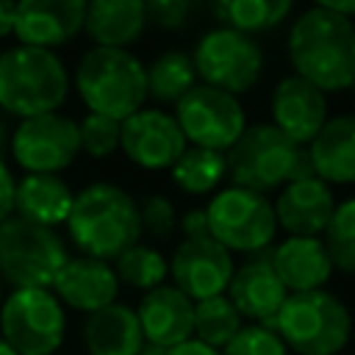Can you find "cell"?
<instances>
[{"instance_id":"83f0119b","label":"cell","mask_w":355,"mask_h":355,"mask_svg":"<svg viewBox=\"0 0 355 355\" xmlns=\"http://www.w3.org/2000/svg\"><path fill=\"white\" fill-rule=\"evenodd\" d=\"M227 175V161L222 153L189 147L172 166V180L186 194H208Z\"/></svg>"},{"instance_id":"d6a6232c","label":"cell","mask_w":355,"mask_h":355,"mask_svg":"<svg viewBox=\"0 0 355 355\" xmlns=\"http://www.w3.org/2000/svg\"><path fill=\"white\" fill-rule=\"evenodd\" d=\"M222 355H288V347L280 341V336L272 327L250 324L233 336V341L222 349Z\"/></svg>"},{"instance_id":"cb8c5ba5","label":"cell","mask_w":355,"mask_h":355,"mask_svg":"<svg viewBox=\"0 0 355 355\" xmlns=\"http://www.w3.org/2000/svg\"><path fill=\"white\" fill-rule=\"evenodd\" d=\"M75 194L55 175H25L14 183V216L39 227H55L67 222Z\"/></svg>"},{"instance_id":"5bb4252c","label":"cell","mask_w":355,"mask_h":355,"mask_svg":"<svg viewBox=\"0 0 355 355\" xmlns=\"http://www.w3.org/2000/svg\"><path fill=\"white\" fill-rule=\"evenodd\" d=\"M119 147L141 169H172L186 153V136L166 111L141 108L122 122Z\"/></svg>"},{"instance_id":"30bf717a","label":"cell","mask_w":355,"mask_h":355,"mask_svg":"<svg viewBox=\"0 0 355 355\" xmlns=\"http://www.w3.org/2000/svg\"><path fill=\"white\" fill-rule=\"evenodd\" d=\"M191 64L205 86L236 97L258 83L263 69V50L233 28H214L197 42Z\"/></svg>"},{"instance_id":"e0dca14e","label":"cell","mask_w":355,"mask_h":355,"mask_svg":"<svg viewBox=\"0 0 355 355\" xmlns=\"http://www.w3.org/2000/svg\"><path fill=\"white\" fill-rule=\"evenodd\" d=\"M272 125L294 144L313 141L327 122V100L313 83L300 75L283 78L272 92Z\"/></svg>"},{"instance_id":"d4e9b609","label":"cell","mask_w":355,"mask_h":355,"mask_svg":"<svg viewBox=\"0 0 355 355\" xmlns=\"http://www.w3.org/2000/svg\"><path fill=\"white\" fill-rule=\"evenodd\" d=\"M147 25V11L141 0H92L86 3L83 31L97 47H116L136 42Z\"/></svg>"},{"instance_id":"4dcf8cb0","label":"cell","mask_w":355,"mask_h":355,"mask_svg":"<svg viewBox=\"0 0 355 355\" xmlns=\"http://www.w3.org/2000/svg\"><path fill=\"white\" fill-rule=\"evenodd\" d=\"M322 244H324L333 266H338L347 275H355V197L336 205V211L324 227Z\"/></svg>"},{"instance_id":"d6986e66","label":"cell","mask_w":355,"mask_h":355,"mask_svg":"<svg viewBox=\"0 0 355 355\" xmlns=\"http://www.w3.org/2000/svg\"><path fill=\"white\" fill-rule=\"evenodd\" d=\"M333 211H336L333 191L319 178L286 183L275 205L277 225L291 236H305V239H316V233L327 227Z\"/></svg>"},{"instance_id":"8992f818","label":"cell","mask_w":355,"mask_h":355,"mask_svg":"<svg viewBox=\"0 0 355 355\" xmlns=\"http://www.w3.org/2000/svg\"><path fill=\"white\" fill-rule=\"evenodd\" d=\"M272 330L300 355H336L349 341L352 319L336 294L316 288L288 294L272 322Z\"/></svg>"},{"instance_id":"4316f807","label":"cell","mask_w":355,"mask_h":355,"mask_svg":"<svg viewBox=\"0 0 355 355\" xmlns=\"http://www.w3.org/2000/svg\"><path fill=\"white\" fill-rule=\"evenodd\" d=\"M147 72V97L158 103H178L189 89H194V64L180 50H166L150 61Z\"/></svg>"},{"instance_id":"ba28073f","label":"cell","mask_w":355,"mask_h":355,"mask_svg":"<svg viewBox=\"0 0 355 355\" xmlns=\"http://www.w3.org/2000/svg\"><path fill=\"white\" fill-rule=\"evenodd\" d=\"M64 308L47 288L14 291L0 305V333L17 355H53L64 341Z\"/></svg>"},{"instance_id":"f1b7e54d","label":"cell","mask_w":355,"mask_h":355,"mask_svg":"<svg viewBox=\"0 0 355 355\" xmlns=\"http://www.w3.org/2000/svg\"><path fill=\"white\" fill-rule=\"evenodd\" d=\"M239 330H241V316L225 294L194 305V333L197 341H202L205 347L225 349Z\"/></svg>"},{"instance_id":"7c38bea8","label":"cell","mask_w":355,"mask_h":355,"mask_svg":"<svg viewBox=\"0 0 355 355\" xmlns=\"http://www.w3.org/2000/svg\"><path fill=\"white\" fill-rule=\"evenodd\" d=\"M78 122L64 114L22 119L11 139L14 161L28 175H55L78 158Z\"/></svg>"},{"instance_id":"9a60e30c","label":"cell","mask_w":355,"mask_h":355,"mask_svg":"<svg viewBox=\"0 0 355 355\" xmlns=\"http://www.w3.org/2000/svg\"><path fill=\"white\" fill-rule=\"evenodd\" d=\"M83 0H22L17 3L14 33L22 47L55 50L83 31Z\"/></svg>"},{"instance_id":"4fadbf2b","label":"cell","mask_w":355,"mask_h":355,"mask_svg":"<svg viewBox=\"0 0 355 355\" xmlns=\"http://www.w3.org/2000/svg\"><path fill=\"white\" fill-rule=\"evenodd\" d=\"M169 272L175 277V288H180L191 302H202L227 291L233 277V258L211 236L183 239L169 261Z\"/></svg>"},{"instance_id":"484cf974","label":"cell","mask_w":355,"mask_h":355,"mask_svg":"<svg viewBox=\"0 0 355 355\" xmlns=\"http://www.w3.org/2000/svg\"><path fill=\"white\" fill-rule=\"evenodd\" d=\"M211 17L222 22V28H233L244 36L269 31L280 25L291 14L288 0H222L208 6Z\"/></svg>"},{"instance_id":"f546056e","label":"cell","mask_w":355,"mask_h":355,"mask_svg":"<svg viewBox=\"0 0 355 355\" xmlns=\"http://www.w3.org/2000/svg\"><path fill=\"white\" fill-rule=\"evenodd\" d=\"M114 272H116V280H122L130 288H141L147 294V291L164 286L169 263L155 247L136 244V247H130L128 252H122L116 258V269Z\"/></svg>"},{"instance_id":"44dd1931","label":"cell","mask_w":355,"mask_h":355,"mask_svg":"<svg viewBox=\"0 0 355 355\" xmlns=\"http://www.w3.org/2000/svg\"><path fill=\"white\" fill-rule=\"evenodd\" d=\"M272 266L291 294L300 291H316L322 288L333 275V261L319 239L305 236H288L283 244L272 250Z\"/></svg>"},{"instance_id":"52a82bcc","label":"cell","mask_w":355,"mask_h":355,"mask_svg":"<svg viewBox=\"0 0 355 355\" xmlns=\"http://www.w3.org/2000/svg\"><path fill=\"white\" fill-rule=\"evenodd\" d=\"M67 261V247L55 230L14 214L0 225V283H8L14 291L53 286Z\"/></svg>"},{"instance_id":"74e56055","label":"cell","mask_w":355,"mask_h":355,"mask_svg":"<svg viewBox=\"0 0 355 355\" xmlns=\"http://www.w3.org/2000/svg\"><path fill=\"white\" fill-rule=\"evenodd\" d=\"M166 355H222V352L214 349V347H205V344L197 341V338H191V341H186V344H178V347L166 349Z\"/></svg>"},{"instance_id":"f35d334b","label":"cell","mask_w":355,"mask_h":355,"mask_svg":"<svg viewBox=\"0 0 355 355\" xmlns=\"http://www.w3.org/2000/svg\"><path fill=\"white\" fill-rule=\"evenodd\" d=\"M14 19H17V3L0 0V39L14 33Z\"/></svg>"},{"instance_id":"ac0fdd59","label":"cell","mask_w":355,"mask_h":355,"mask_svg":"<svg viewBox=\"0 0 355 355\" xmlns=\"http://www.w3.org/2000/svg\"><path fill=\"white\" fill-rule=\"evenodd\" d=\"M141 336L150 344L172 349L194 336V302L175 286H158L147 291L136 308Z\"/></svg>"},{"instance_id":"d590c367","label":"cell","mask_w":355,"mask_h":355,"mask_svg":"<svg viewBox=\"0 0 355 355\" xmlns=\"http://www.w3.org/2000/svg\"><path fill=\"white\" fill-rule=\"evenodd\" d=\"M11 211H14V178L8 164L0 155V225L11 216Z\"/></svg>"},{"instance_id":"7a4b0ae2","label":"cell","mask_w":355,"mask_h":355,"mask_svg":"<svg viewBox=\"0 0 355 355\" xmlns=\"http://www.w3.org/2000/svg\"><path fill=\"white\" fill-rule=\"evenodd\" d=\"M64 225L86 258L105 263L136 247L141 236L136 200L114 183H92L78 191Z\"/></svg>"},{"instance_id":"7402d4cb","label":"cell","mask_w":355,"mask_h":355,"mask_svg":"<svg viewBox=\"0 0 355 355\" xmlns=\"http://www.w3.org/2000/svg\"><path fill=\"white\" fill-rule=\"evenodd\" d=\"M319 180L355 183V114H341L324 122L308 147Z\"/></svg>"},{"instance_id":"603a6c76","label":"cell","mask_w":355,"mask_h":355,"mask_svg":"<svg viewBox=\"0 0 355 355\" xmlns=\"http://www.w3.org/2000/svg\"><path fill=\"white\" fill-rule=\"evenodd\" d=\"M83 341L89 355H139L144 347L139 316L125 302H111L89 313Z\"/></svg>"},{"instance_id":"277c9868","label":"cell","mask_w":355,"mask_h":355,"mask_svg":"<svg viewBox=\"0 0 355 355\" xmlns=\"http://www.w3.org/2000/svg\"><path fill=\"white\" fill-rule=\"evenodd\" d=\"M75 86L92 114L125 122L144 105L147 72L144 64L128 50L92 47L78 61Z\"/></svg>"},{"instance_id":"f6af8a7d","label":"cell","mask_w":355,"mask_h":355,"mask_svg":"<svg viewBox=\"0 0 355 355\" xmlns=\"http://www.w3.org/2000/svg\"><path fill=\"white\" fill-rule=\"evenodd\" d=\"M352 92H355V83H352Z\"/></svg>"},{"instance_id":"1f68e13d","label":"cell","mask_w":355,"mask_h":355,"mask_svg":"<svg viewBox=\"0 0 355 355\" xmlns=\"http://www.w3.org/2000/svg\"><path fill=\"white\" fill-rule=\"evenodd\" d=\"M119 128L122 122L100 116V114H86L78 125V139L80 150L89 153L92 158H108L119 147Z\"/></svg>"},{"instance_id":"bcb514c9","label":"cell","mask_w":355,"mask_h":355,"mask_svg":"<svg viewBox=\"0 0 355 355\" xmlns=\"http://www.w3.org/2000/svg\"><path fill=\"white\" fill-rule=\"evenodd\" d=\"M352 25H355V22H352Z\"/></svg>"},{"instance_id":"2e32d148","label":"cell","mask_w":355,"mask_h":355,"mask_svg":"<svg viewBox=\"0 0 355 355\" xmlns=\"http://www.w3.org/2000/svg\"><path fill=\"white\" fill-rule=\"evenodd\" d=\"M227 300L239 311V316L252 319L255 324L272 327L277 311L283 308L288 291L280 283L275 266H272V250L255 252L247 263H241L227 286Z\"/></svg>"},{"instance_id":"8fae6325","label":"cell","mask_w":355,"mask_h":355,"mask_svg":"<svg viewBox=\"0 0 355 355\" xmlns=\"http://www.w3.org/2000/svg\"><path fill=\"white\" fill-rule=\"evenodd\" d=\"M175 122L186 141L202 150H230L244 133V108L239 97L214 86H194L175 103Z\"/></svg>"},{"instance_id":"3957f363","label":"cell","mask_w":355,"mask_h":355,"mask_svg":"<svg viewBox=\"0 0 355 355\" xmlns=\"http://www.w3.org/2000/svg\"><path fill=\"white\" fill-rule=\"evenodd\" d=\"M225 161L233 183L255 194H266L283 183L316 178L308 150L266 122L244 128L239 141L227 150Z\"/></svg>"},{"instance_id":"e575fe53","label":"cell","mask_w":355,"mask_h":355,"mask_svg":"<svg viewBox=\"0 0 355 355\" xmlns=\"http://www.w3.org/2000/svg\"><path fill=\"white\" fill-rule=\"evenodd\" d=\"M144 11L153 25H158L164 31H180L189 22L194 6L189 0H150V3H144Z\"/></svg>"},{"instance_id":"836d02e7","label":"cell","mask_w":355,"mask_h":355,"mask_svg":"<svg viewBox=\"0 0 355 355\" xmlns=\"http://www.w3.org/2000/svg\"><path fill=\"white\" fill-rule=\"evenodd\" d=\"M139 219H141V230L158 241L169 239L178 230V214L175 205L164 197V194H150L144 197V202L139 205Z\"/></svg>"},{"instance_id":"9c48e42d","label":"cell","mask_w":355,"mask_h":355,"mask_svg":"<svg viewBox=\"0 0 355 355\" xmlns=\"http://www.w3.org/2000/svg\"><path fill=\"white\" fill-rule=\"evenodd\" d=\"M205 216H208L211 239H216L227 252L269 250L277 230L275 205L263 194H255L239 186L219 191L205 208Z\"/></svg>"},{"instance_id":"b9f144b4","label":"cell","mask_w":355,"mask_h":355,"mask_svg":"<svg viewBox=\"0 0 355 355\" xmlns=\"http://www.w3.org/2000/svg\"><path fill=\"white\" fill-rule=\"evenodd\" d=\"M6 139H8V128H6V122L0 119V150H3V144H6Z\"/></svg>"},{"instance_id":"ab89813d","label":"cell","mask_w":355,"mask_h":355,"mask_svg":"<svg viewBox=\"0 0 355 355\" xmlns=\"http://www.w3.org/2000/svg\"><path fill=\"white\" fill-rule=\"evenodd\" d=\"M319 6L327 8V11H333V14H338V17H344V19H352L355 17V0H347V3H341V0H322Z\"/></svg>"},{"instance_id":"ffe728a7","label":"cell","mask_w":355,"mask_h":355,"mask_svg":"<svg viewBox=\"0 0 355 355\" xmlns=\"http://www.w3.org/2000/svg\"><path fill=\"white\" fill-rule=\"evenodd\" d=\"M53 286H55L58 302L64 300L69 308L86 311V313H94V311L111 305L119 291L116 272L105 261H94L86 255L69 258L61 266V272L55 275Z\"/></svg>"},{"instance_id":"7bdbcfd3","label":"cell","mask_w":355,"mask_h":355,"mask_svg":"<svg viewBox=\"0 0 355 355\" xmlns=\"http://www.w3.org/2000/svg\"><path fill=\"white\" fill-rule=\"evenodd\" d=\"M0 355H17V352H14V349H11V347H8V344L0 338Z\"/></svg>"},{"instance_id":"ee69618b","label":"cell","mask_w":355,"mask_h":355,"mask_svg":"<svg viewBox=\"0 0 355 355\" xmlns=\"http://www.w3.org/2000/svg\"><path fill=\"white\" fill-rule=\"evenodd\" d=\"M0 305H3V283H0Z\"/></svg>"},{"instance_id":"6da1fadb","label":"cell","mask_w":355,"mask_h":355,"mask_svg":"<svg viewBox=\"0 0 355 355\" xmlns=\"http://www.w3.org/2000/svg\"><path fill=\"white\" fill-rule=\"evenodd\" d=\"M288 58L294 75L319 92H341L355 83V25L322 6L297 17L288 31Z\"/></svg>"},{"instance_id":"5b68a950","label":"cell","mask_w":355,"mask_h":355,"mask_svg":"<svg viewBox=\"0 0 355 355\" xmlns=\"http://www.w3.org/2000/svg\"><path fill=\"white\" fill-rule=\"evenodd\" d=\"M69 78L64 61L50 50L11 47L0 53V108L33 119L42 114H55L67 100Z\"/></svg>"},{"instance_id":"60d3db41","label":"cell","mask_w":355,"mask_h":355,"mask_svg":"<svg viewBox=\"0 0 355 355\" xmlns=\"http://www.w3.org/2000/svg\"><path fill=\"white\" fill-rule=\"evenodd\" d=\"M139 355H166V349H164V347H158V344L144 341V347H141V352H139Z\"/></svg>"},{"instance_id":"8d00e7d4","label":"cell","mask_w":355,"mask_h":355,"mask_svg":"<svg viewBox=\"0 0 355 355\" xmlns=\"http://www.w3.org/2000/svg\"><path fill=\"white\" fill-rule=\"evenodd\" d=\"M178 227L183 230L186 239H202V236H211V233H208V216H205V211H186L183 219L178 222Z\"/></svg>"}]
</instances>
